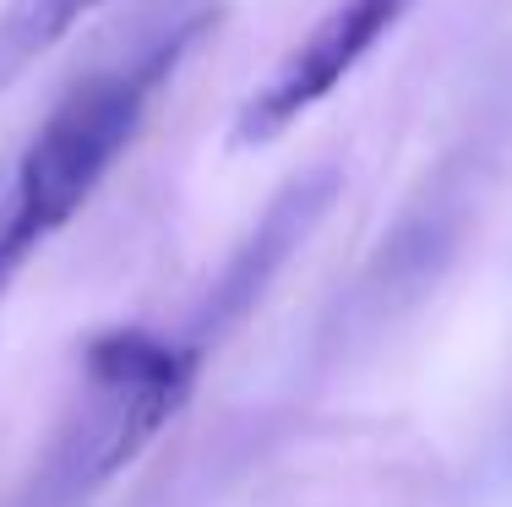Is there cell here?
<instances>
[{"mask_svg": "<svg viewBox=\"0 0 512 507\" xmlns=\"http://www.w3.org/2000/svg\"><path fill=\"white\" fill-rule=\"evenodd\" d=\"M409 6L414 0H338L306 39L278 60L273 77L246 99V110L235 120V142L240 148L273 142L284 126H295L306 110H316V104L404 22Z\"/></svg>", "mask_w": 512, "mask_h": 507, "instance_id": "obj_3", "label": "cell"}, {"mask_svg": "<svg viewBox=\"0 0 512 507\" xmlns=\"http://www.w3.org/2000/svg\"><path fill=\"white\" fill-rule=\"evenodd\" d=\"M197 377V349L148 328H115L88 344V420L77 442L71 486H93L120 469L142 442L186 404Z\"/></svg>", "mask_w": 512, "mask_h": 507, "instance_id": "obj_2", "label": "cell"}, {"mask_svg": "<svg viewBox=\"0 0 512 507\" xmlns=\"http://www.w3.org/2000/svg\"><path fill=\"white\" fill-rule=\"evenodd\" d=\"M191 44V28L175 33L164 50L126 71H99L82 88H71L55 104V115L39 126V137L28 142L11 180V202L0 213V295L22 273V262L71 224V213L93 197V186L109 175V164L126 153V142L137 137L142 115L153 104V88L164 82V71H175L180 50Z\"/></svg>", "mask_w": 512, "mask_h": 507, "instance_id": "obj_1", "label": "cell"}, {"mask_svg": "<svg viewBox=\"0 0 512 507\" xmlns=\"http://www.w3.org/2000/svg\"><path fill=\"white\" fill-rule=\"evenodd\" d=\"M99 6L104 0H6L0 6V93Z\"/></svg>", "mask_w": 512, "mask_h": 507, "instance_id": "obj_4", "label": "cell"}]
</instances>
